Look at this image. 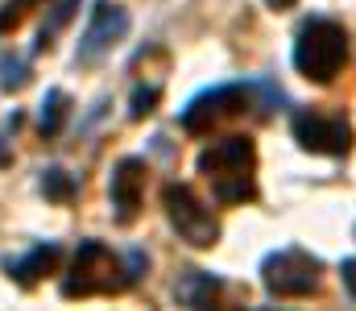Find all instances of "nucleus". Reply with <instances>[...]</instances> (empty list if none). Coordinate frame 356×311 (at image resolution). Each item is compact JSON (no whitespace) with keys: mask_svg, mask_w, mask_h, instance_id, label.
Returning <instances> with one entry per match:
<instances>
[{"mask_svg":"<svg viewBox=\"0 0 356 311\" xmlns=\"http://www.w3.org/2000/svg\"><path fill=\"white\" fill-rule=\"evenodd\" d=\"M257 145L245 133L220 137L199 154V175L211 183V196L220 204H249L257 196Z\"/></svg>","mask_w":356,"mask_h":311,"instance_id":"nucleus-1","label":"nucleus"},{"mask_svg":"<svg viewBox=\"0 0 356 311\" xmlns=\"http://www.w3.org/2000/svg\"><path fill=\"white\" fill-rule=\"evenodd\" d=\"M348 63V33L340 21H327V17H315L298 29V42H294V67L302 79L311 83H332L340 75V67Z\"/></svg>","mask_w":356,"mask_h":311,"instance_id":"nucleus-2","label":"nucleus"},{"mask_svg":"<svg viewBox=\"0 0 356 311\" xmlns=\"http://www.w3.org/2000/svg\"><path fill=\"white\" fill-rule=\"evenodd\" d=\"M124 287H133V278L120 266V257L99 241H83L71 262V274L63 278V299H91V295H108Z\"/></svg>","mask_w":356,"mask_h":311,"instance_id":"nucleus-3","label":"nucleus"},{"mask_svg":"<svg viewBox=\"0 0 356 311\" xmlns=\"http://www.w3.org/2000/svg\"><path fill=\"white\" fill-rule=\"evenodd\" d=\"M162 204H166V216H170L175 232L186 241V245L211 249V245L220 241V220L211 216V207L203 204L186 183H170V187L162 191Z\"/></svg>","mask_w":356,"mask_h":311,"instance_id":"nucleus-4","label":"nucleus"},{"mask_svg":"<svg viewBox=\"0 0 356 311\" xmlns=\"http://www.w3.org/2000/svg\"><path fill=\"white\" fill-rule=\"evenodd\" d=\"M261 282L277 299H302L319 287V257L307 249H277L261 262Z\"/></svg>","mask_w":356,"mask_h":311,"instance_id":"nucleus-5","label":"nucleus"},{"mask_svg":"<svg viewBox=\"0 0 356 311\" xmlns=\"http://www.w3.org/2000/svg\"><path fill=\"white\" fill-rule=\"evenodd\" d=\"M245 100H249V92H245L241 83L207 88V92H199L195 100L182 108V129H186V133H211L216 125H224V120H232L236 112H245Z\"/></svg>","mask_w":356,"mask_h":311,"instance_id":"nucleus-6","label":"nucleus"},{"mask_svg":"<svg viewBox=\"0 0 356 311\" xmlns=\"http://www.w3.org/2000/svg\"><path fill=\"white\" fill-rule=\"evenodd\" d=\"M294 141L307 154L340 158L353 150V125L344 116H327V112H298L294 116Z\"/></svg>","mask_w":356,"mask_h":311,"instance_id":"nucleus-7","label":"nucleus"},{"mask_svg":"<svg viewBox=\"0 0 356 311\" xmlns=\"http://www.w3.org/2000/svg\"><path fill=\"white\" fill-rule=\"evenodd\" d=\"M112 207H116V220L120 224H133L137 212H141V196H145V162L141 158H120L112 166Z\"/></svg>","mask_w":356,"mask_h":311,"instance_id":"nucleus-8","label":"nucleus"},{"mask_svg":"<svg viewBox=\"0 0 356 311\" xmlns=\"http://www.w3.org/2000/svg\"><path fill=\"white\" fill-rule=\"evenodd\" d=\"M129 33V13L124 8H116V4H95V17H91L88 33H83V42H79V50H75V63H95L112 42H120Z\"/></svg>","mask_w":356,"mask_h":311,"instance_id":"nucleus-9","label":"nucleus"},{"mask_svg":"<svg viewBox=\"0 0 356 311\" xmlns=\"http://www.w3.org/2000/svg\"><path fill=\"white\" fill-rule=\"evenodd\" d=\"M58 257H63V249L50 241V245H38L33 253H25L21 262H13V282L17 287H38L54 266H58Z\"/></svg>","mask_w":356,"mask_h":311,"instance_id":"nucleus-10","label":"nucleus"},{"mask_svg":"<svg viewBox=\"0 0 356 311\" xmlns=\"http://www.w3.org/2000/svg\"><path fill=\"white\" fill-rule=\"evenodd\" d=\"M216 295H220V278H211V274H199V270H195V274H191V278L178 287V299H182L186 308H207Z\"/></svg>","mask_w":356,"mask_h":311,"instance_id":"nucleus-11","label":"nucleus"},{"mask_svg":"<svg viewBox=\"0 0 356 311\" xmlns=\"http://www.w3.org/2000/svg\"><path fill=\"white\" fill-rule=\"evenodd\" d=\"M79 8H83V0H58V4L50 8V17L42 21V29H38V50H50V46H54V38H58V29H63Z\"/></svg>","mask_w":356,"mask_h":311,"instance_id":"nucleus-12","label":"nucleus"},{"mask_svg":"<svg viewBox=\"0 0 356 311\" xmlns=\"http://www.w3.org/2000/svg\"><path fill=\"white\" fill-rule=\"evenodd\" d=\"M67 112H71V96H67L63 88H50V92H46V100H42V116H38L42 133H46V137H54V133L63 129Z\"/></svg>","mask_w":356,"mask_h":311,"instance_id":"nucleus-13","label":"nucleus"},{"mask_svg":"<svg viewBox=\"0 0 356 311\" xmlns=\"http://www.w3.org/2000/svg\"><path fill=\"white\" fill-rule=\"evenodd\" d=\"M42 196H46V200L67 204V200L75 196V179H71L63 166H50V170H42Z\"/></svg>","mask_w":356,"mask_h":311,"instance_id":"nucleus-14","label":"nucleus"},{"mask_svg":"<svg viewBox=\"0 0 356 311\" xmlns=\"http://www.w3.org/2000/svg\"><path fill=\"white\" fill-rule=\"evenodd\" d=\"M158 100H162V92H158L154 83H149V88H137V92H133V100H129V116H133V120H145V116H154Z\"/></svg>","mask_w":356,"mask_h":311,"instance_id":"nucleus-15","label":"nucleus"},{"mask_svg":"<svg viewBox=\"0 0 356 311\" xmlns=\"http://www.w3.org/2000/svg\"><path fill=\"white\" fill-rule=\"evenodd\" d=\"M0 71H4V75H0V88H4V92H21V88L29 83V71H25V63H21V58L4 63Z\"/></svg>","mask_w":356,"mask_h":311,"instance_id":"nucleus-16","label":"nucleus"},{"mask_svg":"<svg viewBox=\"0 0 356 311\" xmlns=\"http://www.w3.org/2000/svg\"><path fill=\"white\" fill-rule=\"evenodd\" d=\"M29 4H38V0H13V4L0 13V33H4V29H13V25H21V21H25V13H29Z\"/></svg>","mask_w":356,"mask_h":311,"instance_id":"nucleus-17","label":"nucleus"},{"mask_svg":"<svg viewBox=\"0 0 356 311\" xmlns=\"http://www.w3.org/2000/svg\"><path fill=\"white\" fill-rule=\"evenodd\" d=\"M340 278H344V287H348V295L356 299V257H348V262L340 266Z\"/></svg>","mask_w":356,"mask_h":311,"instance_id":"nucleus-18","label":"nucleus"},{"mask_svg":"<svg viewBox=\"0 0 356 311\" xmlns=\"http://www.w3.org/2000/svg\"><path fill=\"white\" fill-rule=\"evenodd\" d=\"M269 8H273V13H286V8H294V4H298V0H266Z\"/></svg>","mask_w":356,"mask_h":311,"instance_id":"nucleus-19","label":"nucleus"}]
</instances>
